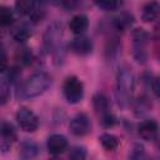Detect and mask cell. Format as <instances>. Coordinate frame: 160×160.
<instances>
[{
    "label": "cell",
    "mask_w": 160,
    "mask_h": 160,
    "mask_svg": "<svg viewBox=\"0 0 160 160\" xmlns=\"http://www.w3.org/2000/svg\"><path fill=\"white\" fill-rule=\"evenodd\" d=\"M61 25L52 24L48 28L45 36H44V44L49 52L58 55L62 50V31Z\"/></svg>",
    "instance_id": "7"
},
{
    "label": "cell",
    "mask_w": 160,
    "mask_h": 160,
    "mask_svg": "<svg viewBox=\"0 0 160 160\" xmlns=\"http://www.w3.org/2000/svg\"><path fill=\"white\" fill-rule=\"evenodd\" d=\"M36 1L32 0H18L15 2V10L20 14V15H26L30 16L31 12L35 10L36 8Z\"/></svg>",
    "instance_id": "20"
},
{
    "label": "cell",
    "mask_w": 160,
    "mask_h": 160,
    "mask_svg": "<svg viewBox=\"0 0 160 160\" xmlns=\"http://www.w3.org/2000/svg\"><path fill=\"white\" fill-rule=\"evenodd\" d=\"M89 28V18L85 14H76L69 21V29L75 35H82Z\"/></svg>",
    "instance_id": "15"
},
{
    "label": "cell",
    "mask_w": 160,
    "mask_h": 160,
    "mask_svg": "<svg viewBox=\"0 0 160 160\" xmlns=\"http://www.w3.org/2000/svg\"><path fill=\"white\" fill-rule=\"evenodd\" d=\"M94 4L104 11H115L122 6V1H95Z\"/></svg>",
    "instance_id": "25"
},
{
    "label": "cell",
    "mask_w": 160,
    "mask_h": 160,
    "mask_svg": "<svg viewBox=\"0 0 160 160\" xmlns=\"http://www.w3.org/2000/svg\"><path fill=\"white\" fill-rule=\"evenodd\" d=\"M151 109V101L146 95H140L132 101V111L136 116H144Z\"/></svg>",
    "instance_id": "18"
},
{
    "label": "cell",
    "mask_w": 160,
    "mask_h": 160,
    "mask_svg": "<svg viewBox=\"0 0 160 160\" xmlns=\"http://www.w3.org/2000/svg\"><path fill=\"white\" fill-rule=\"evenodd\" d=\"M134 22H135L134 15L130 12H126V11L118 14L111 20V25L116 31H125V30L130 29L134 25Z\"/></svg>",
    "instance_id": "14"
},
{
    "label": "cell",
    "mask_w": 160,
    "mask_h": 160,
    "mask_svg": "<svg viewBox=\"0 0 160 160\" xmlns=\"http://www.w3.org/2000/svg\"><path fill=\"white\" fill-rule=\"evenodd\" d=\"M18 60L21 65H30L32 62V52L30 51V49H20V51L18 52Z\"/></svg>",
    "instance_id": "26"
},
{
    "label": "cell",
    "mask_w": 160,
    "mask_h": 160,
    "mask_svg": "<svg viewBox=\"0 0 160 160\" xmlns=\"http://www.w3.org/2000/svg\"><path fill=\"white\" fill-rule=\"evenodd\" d=\"M68 146H69V141L62 134H52L48 138L46 148L51 155L62 154L68 149Z\"/></svg>",
    "instance_id": "12"
},
{
    "label": "cell",
    "mask_w": 160,
    "mask_h": 160,
    "mask_svg": "<svg viewBox=\"0 0 160 160\" xmlns=\"http://www.w3.org/2000/svg\"><path fill=\"white\" fill-rule=\"evenodd\" d=\"M99 141L101 144V146L106 150V151H115L119 145H120V141H119V138L114 134H110V132H104L99 136Z\"/></svg>",
    "instance_id": "19"
},
{
    "label": "cell",
    "mask_w": 160,
    "mask_h": 160,
    "mask_svg": "<svg viewBox=\"0 0 160 160\" xmlns=\"http://www.w3.org/2000/svg\"><path fill=\"white\" fill-rule=\"evenodd\" d=\"M132 39V56L136 62L145 64L148 60L146 45L149 42V34L144 29H135L131 32Z\"/></svg>",
    "instance_id": "4"
},
{
    "label": "cell",
    "mask_w": 160,
    "mask_h": 160,
    "mask_svg": "<svg viewBox=\"0 0 160 160\" xmlns=\"http://www.w3.org/2000/svg\"><path fill=\"white\" fill-rule=\"evenodd\" d=\"M50 160H56V159H50Z\"/></svg>",
    "instance_id": "29"
},
{
    "label": "cell",
    "mask_w": 160,
    "mask_h": 160,
    "mask_svg": "<svg viewBox=\"0 0 160 160\" xmlns=\"http://www.w3.org/2000/svg\"><path fill=\"white\" fill-rule=\"evenodd\" d=\"M69 130L74 136L78 138L88 135L91 131V121L89 116L84 112L75 115L69 122Z\"/></svg>",
    "instance_id": "8"
},
{
    "label": "cell",
    "mask_w": 160,
    "mask_h": 160,
    "mask_svg": "<svg viewBox=\"0 0 160 160\" xmlns=\"http://www.w3.org/2000/svg\"><path fill=\"white\" fill-rule=\"evenodd\" d=\"M129 160H151L142 145L136 144L129 152Z\"/></svg>",
    "instance_id": "23"
},
{
    "label": "cell",
    "mask_w": 160,
    "mask_h": 160,
    "mask_svg": "<svg viewBox=\"0 0 160 160\" xmlns=\"http://www.w3.org/2000/svg\"><path fill=\"white\" fill-rule=\"evenodd\" d=\"M0 132H1V145L0 146H1L2 152H6L8 150H10V148L12 146L15 140L18 139V134H16L14 125L11 122H8V121L1 122Z\"/></svg>",
    "instance_id": "11"
},
{
    "label": "cell",
    "mask_w": 160,
    "mask_h": 160,
    "mask_svg": "<svg viewBox=\"0 0 160 160\" xmlns=\"http://www.w3.org/2000/svg\"><path fill=\"white\" fill-rule=\"evenodd\" d=\"M51 85V78L46 72H36L28 78L22 84L20 92L24 99H32L44 94Z\"/></svg>",
    "instance_id": "2"
},
{
    "label": "cell",
    "mask_w": 160,
    "mask_h": 160,
    "mask_svg": "<svg viewBox=\"0 0 160 160\" xmlns=\"http://www.w3.org/2000/svg\"><path fill=\"white\" fill-rule=\"evenodd\" d=\"M160 16V2L151 1L144 5L142 12H141V19L145 22H151L155 21Z\"/></svg>",
    "instance_id": "17"
},
{
    "label": "cell",
    "mask_w": 160,
    "mask_h": 160,
    "mask_svg": "<svg viewBox=\"0 0 160 160\" xmlns=\"http://www.w3.org/2000/svg\"><path fill=\"white\" fill-rule=\"evenodd\" d=\"M10 32H11L12 39L18 42H25L26 40H29V38L32 34L30 25L26 22H15L11 26Z\"/></svg>",
    "instance_id": "16"
},
{
    "label": "cell",
    "mask_w": 160,
    "mask_h": 160,
    "mask_svg": "<svg viewBox=\"0 0 160 160\" xmlns=\"http://www.w3.org/2000/svg\"><path fill=\"white\" fill-rule=\"evenodd\" d=\"M8 70V56L4 46L1 48V72H5Z\"/></svg>",
    "instance_id": "28"
},
{
    "label": "cell",
    "mask_w": 160,
    "mask_h": 160,
    "mask_svg": "<svg viewBox=\"0 0 160 160\" xmlns=\"http://www.w3.org/2000/svg\"><path fill=\"white\" fill-rule=\"evenodd\" d=\"M151 90L155 94V96L160 98V75L155 76L151 81Z\"/></svg>",
    "instance_id": "27"
},
{
    "label": "cell",
    "mask_w": 160,
    "mask_h": 160,
    "mask_svg": "<svg viewBox=\"0 0 160 160\" xmlns=\"http://www.w3.org/2000/svg\"><path fill=\"white\" fill-rule=\"evenodd\" d=\"M10 85H11V81L9 80V78L5 74H2L1 81H0V101H1V105L6 104V101L9 100V96H10Z\"/></svg>",
    "instance_id": "22"
},
{
    "label": "cell",
    "mask_w": 160,
    "mask_h": 160,
    "mask_svg": "<svg viewBox=\"0 0 160 160\" xmlns=\"http://www.w3.org/2000/svg\"><path fill=\"white\" fill-rule=\"evenodd\" d=\"M135 89V80L131 70L128 66H121L116 74L115 99L120 108H128L132 101Z\"/></svg>",
    "instance_id": "1"
},
{
    "label": "cell",
    "mask_w": 160,
    "mask_h": 160,
    "mask_svg": "<svg viewBox=\"0 0 160 160\" xmlns=\"http://www.w3.org/2000/svg\"><path fill=\"white\" fill-rule=\"evenodd\" d=\"M69 49L72 54H75L78 56H86V55L92 52L94 42L89 36L79 35L69 42Z\"/></svg>",
    "instance_id": "9"
},
{
    "label": "cell",
    "mask_w": 160,
    "mask_h": 160,
    "mask_svg": "<svg viewBox=\"0 0 160 160\" xmlns=\"http://www.w3.org/2000/svg\"><path fill=\"white\" fill-rule=\"evenodd\" d=\"M92 108L104 128H112L116 124V118L110 111L109 100L104 94L98 92L92 96Z\"/></svg>",
    "instance_id": "3"
},
{
    "label": "cell",
    "mask_w": 160,
    "mask_h": 160,
    "mask_svg": "<svg viewBox=\"0 0 160 160\" xmlns=\"http://www.w3.org/2000/svg\"><path fill=\"white\" fill-rule=\"evenodd\" d=\"M0 24L1 26H12L15 24L14 11L8 6H0Z\"/></svg>",
    "instance_id": "21"
},
{
    "label": "cell",
    "mask_w": 160,
    "mask_h": 160,
    "mask_svg": "<svg viewBox=\"0 0 160 160\" xmlns=\"http://www.w3.org/2000/svg\"><path fill=\"white\" fill-rule=\"evenodd\" d=\"M159 132V125L155 120L152 119H146L139 122L138 125V134L142 140L146 141H152L156 139Z\"/></svg>",
    "instance_id": "10"
},
{
    "label": "cell",
    "mask_w": 160,
    "mask_h": 160,
    "mask_svg": "<svg viewBox=\"0 0 160 160\" xmlns=\"http://www.w3.org/2000/svg\"><path fill=\"white\" fill-rule=\"evenodd\" d=\"M86 156H88L86 149L81 145H76L70 150L68 159L69 160H86Z\"/></svg>",
    "instance_id": "24"
},
{
    "label": "cell",
    "mask_w": 160,
    "mask_h": 160,
    "mask_svg": "<svg viewBox=\"0 0 160 160\" xmlns=\"http://www.w3.org/2000/svg\"><path fill=\"white\" fill-rule=\"evenodd\" d=\"M62 92L69 104H78L84 98V84L75 75L68 76L62 84Z\"/></svg>",
    "instance_id": "5"
},
{
    "label": "cell",
    "mask_w": 160,
    "mask_h": 160,
    "mask_svg": "<svg viewBox=\"0 0 160 160\" xmlns=\"http://www.w3.org/2000/svg\"><path fill=\"white\" fill-rule=\"evenodd\" d=\"M39 155V146L35 141L25 139L19 145V159L20 160H34Z\"/></svg>",
    "instance_id": "13"
},
{
    "label": "cell",
    "mask_w": 160,
    "mask_h": 160,
    "mask_svg": "<svg viewBox=\"0 0 160 160\" xmlns=\"http://www.w3.org/2000/svg\"><path fill=\"white\" fill-rule=\"evenodd\" d=\"M15 119L19 128L25 132H35L39 129V118L29 108H19L15 114Z\"/></svg>",
    "instance_id": "6"
}]
</instances>
